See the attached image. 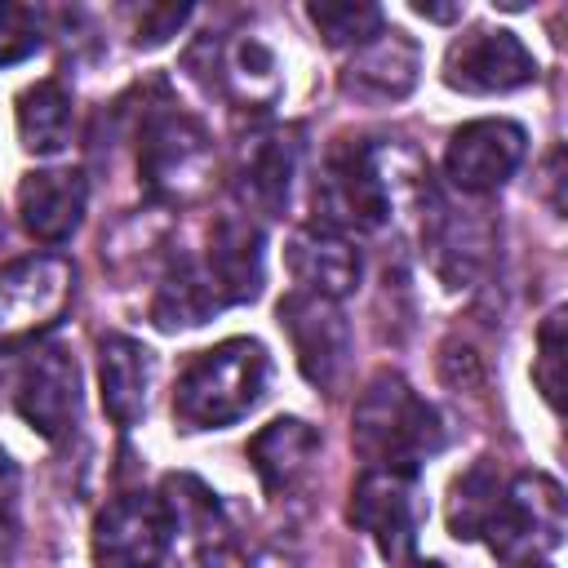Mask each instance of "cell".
<instances>
[{
	"label": "cell",
	"instance_id": "1",
	"mask_svg": "<svg viewBox=\"0 0 568 568\" xmlns=\"http://www.w3.org/2000/svg\"><path fill=\"white\" fill-rule=\"evenodd\" d=\"M271 382V355L253 337H226L186 359L173 386V422L182 430H217L240 422Z\"/></svg>",
	"mask_w": 568,
	"mask_h": 568
},
{
	"label": "cell",
	"instance_id": "2",
	"mask_svg": "<svg viewBox=\"0 0 568 568\" xmlns=\"http://www.w3.org/2000/svg\"><path fill=\"white\" fill-rule=\"evenodd\" d=\"M351 439L368 470L417 475V466L444 448V426L399 373H377L355 404Z\"/></svg>",
	"mask_w": 568,
	"mask_h": 568
},
{
	"label": "cell",
	"instance_id": "3",
	"mask_svg": "<svg viewBox=\"0 0 568 568\" xmlns=\"http://www.w3.org/2000/svg\"><path fill=\"white\" fill-rule=\"evenodd\" d=\"M213 173V142L204 124L178 106H155L138 129V178L151 200L191 204Z\"/></svg>",
	"mask_w": 568,
	"mask_h": 568
},
{
	"label": "cell",
	"instance_id": "4",
	"mask_svg": "<svg viewBox=\"0 0 568 568\" xmlns=\"http://www.w3.org/2000/svg\"><path fill=\"white\" fill-rule=\"evenodd\" d=\"M390 217V186L382 178L377 151L364 138H337L324 151L315 178V222L320 231H377Z\"/></svg>",
	"mask_w": 568,
	"mask_h": 568
},
{
	"label": "cell",
	"instance_id": "5",
	"mask_svg": "<svg viewBox=\"0 0 568 568\" xmlns=\"http://www.w3.org/2000/svg\"><path fill=\"white\" fill-rule=\"evenodd\" d=\"M484 541L506 564H532V555L555 550L564 541V488L541 470L510 475Z\"/></svg>",
	"mask_w": 568,
	"mask_h": 568
},
{
	"label": "cell",
	"instance_id": "6",
	"mask_svg": "<svg viewBox=\"0 0 568 568\" xmlns=\"http://www.w3.org/2000/svg\"><path fill=\"white\" fill-rule=\"evenodd\" d=\"M275 320L293 342L302 377L333 395L346 382V368H351V324H346L342 306L328 302V297L293 288V293L280 297Z\"/></svg>",
	"mask_w": 568,
	"mask_h": 568
},
{
	"label": "cell",
	"instance_id": "7",
	"mask_svg": "<svg viewBox=\"0 0 568 568\" xmlns=\"http://www.w3.org/2000/svg\"><path fill=\"white\" fill-rule=\"evenodd\" d=\"M13 408L44 439L71 435L80 417V373L62 342H36L22 351L13 368Z\"/></svg>",
	"mask_w": 568,
	"mask_h": 568
},
{
	"label": "cell",
	"instance_id": "8",
	"mask_svg": "<svg viewBox=\"0 0 568 568\" xmlns=\"http://www.w3.org/2000/svg\"><path fill=\"white\" fill-rule=\"evenodd\" d=\"M173 515L155 493H124L93 519L98 568H160L173 546Z\"/></svg>",
	"mask_w": 568,
	"mask_h": 568
},
{
	"label": "cell",
	"instance_id": "9",
	"mask_svg": "<svg viewBox=\"0 0 568 568\" xmlns=\"http://www.w3.org/2000/svg\"><path fill=\"white\" fill-rule=\"evenodd\" d=\"M75 271L58 253L18 257L0 271V342H27L40 328L58 324L71 302Z\"/></svg>",
	"mask_w": 568,
	"mask_h": 568
},
{
	"label": "cell",
	"instance_id": "10",
	"mask_svg": "<svg viewBox=\"0 0 568 568\" xmlns=\"http://www.w3.org/2000/svg\"><path fill=\"white\" fill-rule=\"evenodd\" d=\"M346 519L373 537V546L382 550L386 564H404L417 546V524H422V506H417V488L413 475L399 470H364L351 488V506Z\"/></svg>",
	"mask_w": 568,
	"mask_h": 568
},
{
	"label": "cell",
	"instance_id": "11",
	"mask_svg": "<svg viewBox=\"0 0 568 568\" xmlns=\"http://www.w3.org/2000/svg\"><path fill=\"white\" fill-rule=\"evenodd\" d=\"M537 80V58L515 31L475 27L444 53V84L457 93H510Z\"/></svg>",
	"mask_w": 568,
	"mask_h": 568
},
{
	"label": "cell",
	"instance_id": "12",
	"mask_svg": "<svg viewBox=\"0 0 568 568\" xmlns=\"http://www.w3.org/2000/svg\"><path fill=\"white\" fill-rule=\"evenodd\" d=\"M524 151H528L524 124H515V120H470L448 138L444 173L457 191L484 195V191H497L519 169Z\"/></svg>",
	"mask_w": 568,
	"mask_h": 568
},
{
	"label": "cell",
	"instance_id": "13",
	"mask_svg": "<svg viewBox=\"0 0 568 568\" xmlns=\"http://www.w3.org/2000/svg\"><path fill=\"white\" fill-rule=\"evenodd\" d=\"M417 67H422V53L417 44L395 31V27H382L368 44L355 49V58L346 62L342 71V93L355 98V102H373V106H386V102H399L413 84H417Z\"/></svg>",
	"mask_w": 568,
	"mask_h": 568
},
{
	"label": "cell",
	"instance_id": "14",
	"mask_svg": "<svg viewBox=\"0 0 568 568\" xmlns=\"http://www.w3.org/2000/svg\"><path fill=\"white\" fill-rule=\"evenodd\" d=\"M204 275L213 280L222 306L253 302L262 293V231L248 213H226L213 222L209 244L200 253Z\"/></svg>",
	"mask_w": 568,
	"mask_h": 568
},
{
	"label": "cell",
	"instance_id": "15",
	"mask_svg": "<svg viewBox=\"0 0 568 568\" xmlns=\"http://www.w3.org/2000/svg\"><path fill=\"white\" fill-rule=\"evenodd\" d=\"M84 200H89L84 173H75V169H40V173H27L22 186H18V217L36 240L62 244L80 226Z\"/></svg>",
	"mask_w": 568,
	"mask_h": 568
},
{
	"label": "cell",
	"instance_id": "16",
	"mask_svg": "<svg viewBox=\"0 0 568 568\" xmlns=\"http://www.w3.org/2000/svg\"><path fill=\"white\" fill-rule=\"evenodd\" d=\"M297 173V142L293 133H257L248 138V146L240 151V169H235V191L240 200L262 213V217H280L288 209V186Z\"/></svg>",
	"mask_w": 568,
	"mask_h": 568
},
{
	"label": "cell",
	"instance_id": "17",
	"mask_svg": "<svg viewBox=\"0 0 568 568\" xmlns=\"http://www.w3.org/2000/svg\"><path fill=\"white\" fill-rule=\"evenodd\" d=\"M284 257H288V271L302 293L337 302L359 284V253L333 231H320V226L293 231Z\"/></svg>",
	"mask_w": 568,
	"mask_h": 568
},
{
	"label": "cell",
	"instance_id": "18",
	"mask_svg": "<svg viewBox=\"0 0 568 568\" xmlns=\"http://www.w3.org/2000/svg\"><path fill=\"white\" fill-rule=\"evenodd\" d=\"M315 453H320V435L302 417H275L248 444V462H253V470L271 497L293 493L311 475Z\"/></svg>",
	"mask_w": 568,
	"mask_h": 568
},
{
	"label": "cell",
	"instance_id": "19",
	"mask_svg": "<svg viewBox=\"0 0 568 568\" xmlns=\"http://www.w3.org/2000/svg\"><path fill=\"white\" fill-rule=\"evenodd\" d=\"M98 386L102 408L115 426H133L146 413V386H151V351L124 333H106L98 342Z\"/></svg>",
	"mask_w": 568,
	"mask_h": 568
},
{
	"label": "cell",
	"instance_id": "20",
	"mask_svg": "<svg viewBox=\"0 0 568 568\" xmlns=\"http://www.w3.org/2000/svg\"><path fill=\"white\" fill-rule=\"evenodd\" d=\"M213 80L217 89L235 102V106H271L280 98V62L275 53L253 40V36H235V40H222L213 44Z\"/></svg>",
	"mask_w": 568,
	"mask_h": 568
},
{
	"label": "cell",
	"instance_id": "21",
	"mask_svg": "<svg viewBox=\"0 0 568 568\" xmlns=\"http://www.w3.org/2000/svg\"><path fill=\"white\" fill-rule=\"evenodd\" d=\"M18 138L31 155H58L71 142V93L58 80H36L18 93Z\"/></svg>",
	"mask_w": 568,
	"mask_h": 568
},
{
	"label": "cell",
	"instance_id": "22",
	"mask_svg": "<svg viewBox=\"0 0 568 568\" xmlns=\"http://www.w3.org/2000/svg\"><path fill=\"white\" fill-rule=\"evenodd\" d=\"M506 493V475L497 470V462H475L470 470H462L448 488V532L457 541H475L488 532L497 506Z\"/></svg>",
	"mask_w": 568,
	"mask_h": 568
},
{
	"label": "cell",
	"instance_id": "23",
	"mask_svg": "<svg viewBox=\"0 0 568 568\" xmlns=\"http://www.w3.org/2000/svg\"><path fill=\"white\" fill-rule=\"evenodd\" d=\"M306 18L315 22V31L342 49V44H368L386 22H382V9L377 4H364V0H315L306 4Z\"/></svg>",
	"mask_w": 568,
	"mask_h": 568
},
{
	"label": "cell",
	"instance_id": "24",
	"mask_svg": "<svg viewBox=\"0 0 568 568\" xmlns=\"http://www.w3.org/2000/svg\"><path fill=\"white\" fill-rule=\"evenodd\" d=\"M532 382L546 395V404L559 408V395H564V311H550L546 324H541V333H537Z\"/></svg>",
	"mask_w": 568,
	"mask_h": 568
},
{
	"label": "cell",
	"instance_id": "25",
	"mask_svg": "<svg viewBox=\"0 0 568 568\" xmlns=\"http://www.w3.org/2000/svg\"><path fill=\"white\" fill-rule=\"evenodd\" d=\"M40 49V13L18 0H0V67H13Z\"/></svg>",
	"mask_w": 568,
	"mask_h": 568
},
{
	"label": "cell",
	"instance_id": "26",
	"mask_svg": "<svg viewBox=\"0 0 568 568\" xmlns=\"http://www.w3.org/2000/svg\"><path fill=\"white\" fill-rule=\"evenodd\" d=\"M186 18H191L186 4H146L138 13V44H164L169 36H178Z\"/></svg>",
	"mask_w": 568,
	"mask_h": 568
},
{
	"label": "cell",
	"instance_id": "27",
	"mask_svg": "<svg viewBox=\"0 0 568 568\" xmlns=\"http://www.w3.org/2000/svg\"><path fill=\"white\" fill-rule=\"evenodd\" d=\"M18 528V466L0 448V532Z\"/></svg>",
	"mask_w": 568,
	"mask_h": 568
},
{
	"label": "cell",
	"instance_id": "28",
	"mask_svg": "<svg viewBox=\"0 0 568 568\" xmlns=\"http://www.w3.org/2000/svg\"><path fill=\"white\" fill-rule=\"evenodd\" d=\"M413 13L417 18H430V22H453L462 13V4H430V0H413Z\"/></svg>",
	"mask_w": 568,
	"mask_h": 568
},
{
	"label": "cell",
	"instance_id": "29",
	"mask_svg": "<svg viewBox=\"0 0 568 568\" xmlns=\"http://www.w3.org/2000/svg\"><path fill=\"white\" fill-rule=\"evenodd\" d=\"M413 568H444L439 559H426V564H413Z\"/></svg>",
	"mask_w": 568,
	"mask_h": 568
},
{
	"label": "cell",
	"instance_id": "30",
	"mask_svg": "<svg viewBox=\"0 0 568 568\" xmlns=\"http://www.w3.org/2000/svg\"><path fill=\"white\" fill-rule=\"evenodd\" d=\"M515 568H550V564H515Z\"/></svg>",
	"mask_w": 568,
	"mask_h": 568
}]
</instances>
